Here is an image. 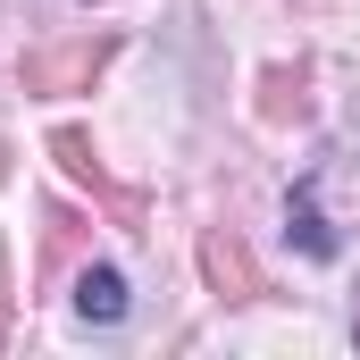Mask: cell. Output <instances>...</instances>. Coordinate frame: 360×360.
<instances>
[{
  "label": "cell",
  "instance_id": "cell-1",
  "mask_svg": "<svg viewBox=\"0 0 360 360\" xmlns=\"http://www.w3.org/2000/svg\"><path fill=\"white\" fill-rule=\"evenodd\" d=\"M109 34H84V42H59V51H25V92H84L101 68H109Z\"/></svg>",
  "mask_w": 360,
  "mask_h": 360
},
{
  "label": "cell",
  "instance_id": "cell-5",
  "mask_svg": "<svg viewBox=\"0 0 360 360\" xmlns=\"http://www.w3.org/2000/svg\"><path fill=\"white\" fill-rule=\"evenodd\" d=\"M285 235H293L310 260H335V226L319 218V184H293V201H285Z\"/></svg>",
  "mask_w": 360,
  "mask_h": 360
},
{
  "label": "cell",
  "instance_id": "cell-3",
  "mask_svg": "<svg viewBox=\"0 0 360 360\" xmlns=\"http://www.w3.org/2000/svg\"><path fill=\"white\" fill-rule=\"evenodd\" d=\"M201 269H210V285H218L226 302H252V293H260V269H252V252H243V243H235L226 226H218V235L201 243Z\"/></svg>",
  "mask_w": 360,
  "mask_h": 360
},
{
  "label": "cell",
  "instance_id": "cell-8",
  "mask_svg": "<svg viewBox=\"0 0 360 360\" xmlns=\"http://www.w3.org/2000/svg\"><path fill=\"white\" fill-rule=\"evenodd\" d=\"M0 176H8V151H0Z\"/></svg>",
  "mask_w": 360,
  "mask_h": 360
},
{
  "label": "cell",
  "instance_id": "cell-4",
  "mask_svg": "<svg viewBox=\"0 0 360 360\" xmlns=\"http://www.w3.org/2000/svg\"><path fill=\"white\" fill-rule=\"evenodd\" d=\"M126 310H134V293H126L117 269H84L76 276V319H84V327H117Z\"/></svg>",
  "mask_w": 360,
  "mask_h": 360
},
{
  "label": "cell",
  "instance_id": "cell-7",
  "mask_svg": "<svg viewBox=\"0 0 360 360\" xmlns=\"http://www.w3.org/2000/svg\"><path fill=\"white\" fill-rule=\"evenodd\" d=\"M0 310H8V252H0Z\"/></svg>",
  "mask_w": 360,
  "mask_h": 360
},
{
  "label": "cell",
  "instance_id": "cell-6",
  "mask_svg": "<svg viewBox=\"0 0 360 360\" xmlns=\"http://www.w3.org/2000/svg\"><path fill=\"white\" fill-rule=\"evenodd\" d=\"M260 109H269V117H302V109H310V92H302V68H276V76H269V92H260Z\"/></svg>",
  "mask_w": 360,
  "mask_h": 360
},
{
  "label": "cell",
  "instance_id": "cell-2",
  "mask_svg": "<svg viewBox=\"0 0 360 360\" xmlns=\"http://www.w3.org/2000/svg\"><path fill=\"white\" fill-rule=\"evenodd\" d=\"M51 160H59L76 184H92V193L109 201V218H117V226H134V218H143V201H134V193H117V184L101 176V160H92V143L76 134V126H59V134H51Z\"/></svg>",
  "mask_w": 360,
  "mask_h": 360
}]
</instances>
